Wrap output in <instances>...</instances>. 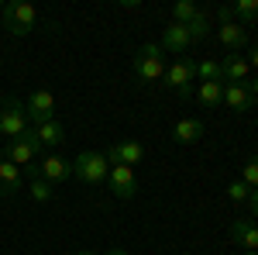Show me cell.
<instances>
[{"instance_id":"cell-1","label":"cell","mask_w":258,"mask_h":255,"mask_svg":"<svg viewBox=\"0 0 258 255\" xmlns=\"http://www.w3.org/2000/svg\"><path fill=\"white\" fill-rule=\"evenodd\" d=\"M0 21H4V28L11 31V35H31L35 28H38V11L28 4V0H11V4H4L0 7Z\"/></svg>"},{"instance_id":"cell-2","label":"cell","mask_w":258,"mask_h":255,"mask_svg":"<svg viewBox=\"0 0 258 255\" xmlns=\"http://www.w3.org/2000/svg\"><path fill=\"white\" fill-rule=\"evenodd\" d=\"M131 69H135V76H138L141 83H159V79L165 76V52L159 48V41L141 45L138 52H135Z\"/></svg>"},{"instance_id":"cell-3","label":"cell","mask_w":258,"mask_h":255,"mask_svg":"<svg viewBox=\"0 0 258 255\" xmlns=\"http://www.w3.org/2000/svg\"><path fill=\"white\" fill-rule=\"evenodd\" d=\"M28 124H31L28 111H24V104L18 97H0V135L7 138V141H14L24 131H31Z\"/></svg>"},{"instance_id":"cell-4","label":"cell","mask_w":258,"mask_h":255,"mask_svg":"<svg viewBox=\"0 0 258 255\" xmlns=\"http://www.w3.org/2000/svg\"><path fill=\"white\" fill-rule=\"evenodd\" d=\"M73 176L80 183H103L110 176V162L103 152H80L73 159Z\"/></svg>"},{"instance_id":"cell-5","label":"cell","mask_w":258,"mask_h":255,"mask_svg":"<svg viewBox=\"0 0 258 255\" xmlns=\"http://www.w3.org/2000/svg\"><path fill=\"white\" fill-rule=\"evenodd\" d=\"M28 173H31V179H45V183H66V179L73 176V162L62 156H45L41 162H31L28 166Z\"/></svg>"},{"instance_id":"cell-6","label":"cell","mask_w":258,"mask_h":255,"mask_svg":"<svg viewBox=\"0 0 258 255\" xmlns=\"http://www.w3.org/2000/svg\"><path fill=\"white\" fill-rule=\"evenodd\" d=\"M193 79H197V62L189 59V56H179L165 69V83L176 90L179 97H193Z\"/></svg>"},{"instance_id":"cell-7","label":"cell","mask_w":258,"mask_h":255,"mask_svg":"<svg viewBox=\"0 0 258 255\" xmlns=\"http://www.w3.org/2000/svg\"><path fill=\"white\" fill-rule=\"evenodd\" d=\"M38 141H35V131H24V135L21 138H14V141H7V145H4V159H7V162H14V166H31V162H35V156H38Z\"/></svg>"},{"instance_id":"cell-8","label":"cell","mask_w":258,"mask_h":255,"mask_svg":"<svg viewBox=\"0 0 258 255\" xmlns=\"http://www.w3.org/2000/svg\"><path fill=\"white\" fill-rule=\"evenodd\" d=\"M24 111H28V121L38 128V124H48V121H55V93L52 90H35L28 104H24Z\"/></svg>"},{"instance_id":"cell-9","label":"cell","mask_w":258,"mask_h":255,"mask_svg":"<svg viewBox=\"0 0 258 255\" xmlns=\"http://www.w3.org/2000/svg\"><path fill=\"white\" fill-rule=\"evenodd\" d=\"M162 52H172V56H186L189 48H193V35H189V28L186 24H176V21H169L165 28H162V41H159Z\"/></svg>"},{"instance_id":"cell-10","label":"cell","mask_w":258,"mask_h":255,"mask_svg":"<svg viewBox=\"0 0 258 255\" xmlns=\"http://www.w3.org/2000/svg\"><path fill=\"white\" fill-rule=\"evenodd\" d=\"M107 179H110V193L117 200H131L138 193V176H135L131 166H110V176Z\"/></svg>"},{"instance_id":"cell-11","label":"cell","mask_w":258,"mask_h":255,"mask_svg":"<svg viewBox=\"0 0 258 255\" xmlns=\"http://www.w3.org/2000/svg\"><path fill=\"white\" fill-rule=\"evenodd\" d=\"M103 156H107L110 166H138L145 159V145L141 141H114Z\"/></svg>"},{"instance_id":"cell-12","label":"cell","mask_w":258,"mask_h":255,"mask_svg":"<svg viewBox=\"0 0 258 255\" xmlns=\"http://www.w3.org/2000/svg\"><path fill=\"white\" fill-rule=\"evenodd\" d=\"M224 104H227L231 114H244V111L255 107V97L244 83H224Z\"/></svg>"},{"instance_id":"cell-13","label":"cell","mask_w":258,"mask_h":255,"mask_svg":"<svg viewBox=\"0 0 258 255\" xmlns=\"http://www.w3.org/2000/svg\"><path fill=\"white\" fill-rule=\"evenodd\" d=\"M248 73H251V66H248V59L238 56V52H231V56L220 59V76H224V83H244Z\"/></svg>"},{"instance_id":"cell-14","label":"cell","mask_w":258,"mask_h":255,"mask_svg":"<svg viewBox=\"0 0 258 255\" xmlns=\"http://www.w3.org/2000/svg\"><path fill=\"white\" fill-rule=\"evenodd\" d=\"M220 45L227 48V52H244L248 48V28L238 24V21H231V24H220Z\"/></svg>"},{"instance_id":"cell-15","label":"cell","mask_w":258,"mask_h":255,"mask_svg":"<svg viewBox=\"0 0 258 255\" xmlns=\"http://www.w3.org/2000/svg\"><path fill=\"white\" fill-rule=\"evenodd\" d=\"M200 138H203V121H197V118L176 121V128H172V141L176 145H197Z\"/></svg>"},{"instance_id":"cell-16","label":"cell","mask_w":258,"mask_h":255,"mask_svg":"<svg viewBox=\"0 0 258 255\" xmlns=\"http://www.w3.org/2000/svg\"><path fill=\"white\" fill-rule=\"evenodd\" d=\"M24 190V179H21V169L14 162L0 159V196H14Z\"/></svg>"},{"instance_id":"cell-17","label":"cell","mask_w":258,"mask_h":255,"mask_svg":"<svg viewBox=\"0 0 258 255\" xmlns=\"http://www.w3.org/2000/svg\"><path fill=\"white\" fill-rule=\"evenodd\" d=\"M197 100L203 107H210V111H217L220 104H224V83L220 79H207V83H197Z\"/></svg>"},{"instance_id":"cell-18","label":"cell","mask_w":258,"mask_h":255,"mask_svg":"<svg viewBox=\"0 0 258 255\" xmlns=\"http://www.w3.org/2000/svg\"><path fill=\"white\" fill-rule=\"evenodd\" d=\"M231 238L238 241L241 248L258 252V224L255 221H234V224H231Z\"/></svg>"},{"instance_id":"cell-19","label":"cell","mask_w":258,"mask_h":255,"mask_svg":"<svg viewBox=\"0 0 258 255\" xmlns=\"http://www.w3.org/2000/svg\"><path fill=\"white\" fill-rule=\"evenodd\" d=\"M35 131V141H38L41 148H55L66 141V128H62L59 121H48V124H38V128H31Z\"/></svg>"},{"instance_id":"cell-20","label":"cell","mask_w":258,"mask_h":255,"mask_svg":"<svg viewBox=\"0 0 258 255\" xmlns=\"http://www.w3.org/2000/svg\"><path fill=\"white\" fill-rule=\"evenodd\" d=\"M231 11H234V21L248 28L258 18V0H238V4H231Z\"/></svg>"},{"instance_id":"cell-21","label":"cell","mask_w":258,"mask_h":255,"mask_svg":"<svg viewBox=\"0 0 258 255\" xmlns=\"http://www.w3.org/2000/svg\"><path fill=\"white\" fill-rule=\"evenodd\" d=\"M28 193H31L35 203H48V200L55 196V186H52V183H45V179H31V183H28Z\"/></svg>"},{"instance_id":"cell-22","label":"cell","mask_w":258,"mask_h":255,"mask_svg":"<svg viewBox=\"0 0 258 255\" xmlns=\"http://www.w3.org/2000/svg\"><path fill=\"white\" fill-rule=\"evenodd\" d=\"M200 18V7L197 4H189V0H179L176 7H172V21L176 24H189V21Z\"/></svg>"},{"instance_id":"cell-23","label":"cell","mask_w":258,"mask_h":255,"mask_svg":"<svg viewBox=\"0 0 258 255\" xmlns=\"http://www.w3.org/2000/svg\"><path fill=\"white\" fill-rule=\"evenodd\" d=\"M197 79H200V83H207V79H220V83H224V76H220V62L217 59L197 62Z\"/></svg>"},{"instance_id":"cell-24","label":"cell","mask_w":258,"mask_h":255,"mask_svg":"<svg viewBox=\"0 0 258 255\" xmlns=\"http://www.w3.org/2000/svg\"><path fill=\"white\" fill-rule=\"evenodd\" d=\"M241 183L248 186V190H255L258 186V156H251L244 162V169H241Z\"/></svg>"},{"instance_id":"cell-25","label":"cell","mask_w":258,"mask_h":255,"mask_svg":"<svg viewBox=\"0 0 258 255\" xmlns=\"http://www.w3.org/2000/svg\"><path fill=\"white\" fill-rule=\"evenodd\" d=\"M186 28H189V35H193V41H200V38H207V31H210V21H207V14L200 11V18H197V21H189Z\"/></svg>"},{"instance_id":"cell-26","label":"cell","mask_w":258,"mask_h":255,"mask_svg":"<svg viewBox=\"0 0 258 255\" xmlns=\"http://www.w3.org/2000/svg\"><path fill=\"white\" fill-rule=\"evenodd\" d=\"M227 196H231L234 203H248V196H251V190H248V186H244L241 179H234V183L227 186Z\"/></svg>"},{"instance_id":"cell-27","label":"cell","mask_w":258,"mask_h":255,"mask_svg":"<svg viewBox=\"0 0 258 255\" xmlns=\"http://www.w3.org/2000/svg\"><path fill=\"white\" fill-rule=\"evenodd\" d=\"M217 18H220V24H231L234 21V11L231 7H217Z\"/></svg>"},{"instance_id":"cell-28","label":"cell","mask_w":258,"mask_h":255,"mask_svg":"<svg viewBox=\"0 0 258 255\" xmlns=\"http://www.w3.org/2000/svg\"><path fill=\"white\" fill-rule=\"evenodd\" d=\"M248 211H251V217H258V186L251 190V196H248Z\"/></svg>"},{"instance_id":"cell-29","label":"cell","mask_w":258,"mask_h":255,"mask_svg":"<svg viewBox=\"0 0 258 255\" xmlns=\"http://www.w3.org/2000/svg\"><path fill=\"white\" fill-rule=\"evenodd\" d=\"M248 66H251V69H258V48H251V52H248Z\"/></svg>"},{"instance_id":"cell-30","label":"cell","mask_w":258,"mask_h":255,"mask_svg":"<svg viewBox=\"0 0 258 255\" xmlns=\"http://www.w3.org/2000/svg\"><path fill=\"white\" fill-rule=\"evenodd\" d=\"M248 90H251V97L258 100V76H255V83H248Z\"/></svg>"},{"instance_id":"cell-31","label":"cell","mask_w":258,"mask_h":255,"mask_svg":"<svg viewBox=\"0 0 258 255\" xmlns=\"http://www.w3.org/2000/svg\"><path fill=\"white\" fill-rule=\"evenodd\" d=\"M107 255H131V252H127V248H110Z\"/></svg>"},{"instance_id":"cell-32","label":"cell","mask_w":258,"mask_h":255,"mask_svg":"<svg viewBox=\"0 0 258 255\" xmlns=\"http://www.w3.org/2000/svg\"><path fill=\"white\" fill-rule=\"evenodd\" d=\"M76 255H100V252H76Z\"/></svg>"},{"instance_id":"cell-33","label":"cell","mask_w":258,"mask_h":255,"mask_svg":"<svg viewBox=\"0 0 258 255\" xmlns=\"http://www.w3.org/2000/svg\"><path fill=\"white\" fill-rule=\"evenodd\" d=\"M244 255H258V252H244Z\"/></svg>"},{"instance_id":"cell-34","label":"cell","mask_w":258,"mask_h":255,"mask_svg":"<svg viewBox=\"0 0 258 255\" xmlns=\"http://www.w3.org/2000/svg\"><path fill=\"white\" fill-rule=\"evenodd\" d=\"M0 159H4V148H0Z\"/></svg>"}]
</instances>
